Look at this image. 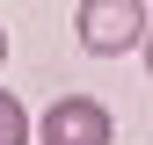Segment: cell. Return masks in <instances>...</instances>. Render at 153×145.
<instances>
[{"instance_id": "obj_1", "label": "cell", "mask_w": 153, "mask_h": 145, "mask_svg": "<svg viewBox=\"0 0 153 145\" xmlns=\"http://www.w3.org/2000/svg\"><path fill=\"white\" fill-rule=\"evenodd\" d=\"M73 29H80V51L95 58H124V51H146V0H80V15H73Z\"/></svg>"}, {"instance_id": "obj_4", "label": "cell", "mask_w": 153, "mask_h": 145, "mask_svg": "<svg viewBox=\"0 0 153 145\" xmlns=\"http://www.w3.org/2000/svg\"><path fill=\"white\" fill-rule=\"evenodd\" d=\"M146 72H153V29H146Z\"/></svg>"}, {"instance_id": "obj_2", "label": "cell", "mask_w": 153, "mask_h": 145, "mask_svg": "<svg viewBox=\"0 0 153 145\" xmlns=\"http://www.w3.org/2000/svg\"><path fill=\"white\" fill-rule=\"evenodd\" d=\"M109 138H117V123L95 94H59L44 109V145H109Z\"/></svg>"}, {"instance_id": "obj_3", "label": "cell", "mask_w": 153, "mask_h": 145, "mask_svg": "<svg viewBox=\"0 0 153 145\" xmlns=\"http://www.w3.org/2000/svg\"><path fill=\"white\" fill-rule=\"evenodd\" d=\"M0 145H29V109L0 87Z\"/></svg>"}, {"instance_id": "obj_5", "label": "cell", "mask_w": 153, "mask_h": 145, "mask_svg": "<svg viewBox=\"0 0 153 145\" xmlns=\"http://www.w3.org/2000/svg\"><path fill=\"white\" fill-rule=\"evenodd\" d=\"M0 65H7V29H0Z\"/></svg>"}]
</instances>
